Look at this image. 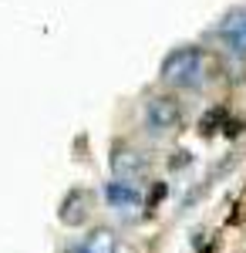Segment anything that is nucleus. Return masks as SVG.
I'll list each match as a JSON object with an SVG mask.
<instances>
[{
    "label": "nucleus",
    "mask_w": 246,
    "mask_h": 253,
    "mask_svg": "<svg viewBox=\"0 0 246 253\" xmlns=\"http://www.w3.org/2000/svg\"><path fill=\"white\" fill-rule=\"evenodd\" d=\"M162 81L182 91H199L206 84V54L199 47H179L162 61Z\"/></svg>",
    "instance_id": "obj_1"
},
{
    "label": "nucleus",
    "mask_w": 246,
    "mask_h": 253,
    "mask_svg": "<svg viewBox=\"0 0 246 253\" xmlns=\"http://www.w3.org/2000/svg\"><path fill=\"white\" fill-rule=\"evenodd\" d=\"M182 122V112L172 98H152L149 108H145V125H149L152 135H165V132H175Z\"/></svg>",
    "instance_id": "obj_2"
},
{
    "label": "nucleus",
    "mask_w": 246,
    "mask_h": 253,
    "mask_svg": "<svg viewBox=\"0 0 246 253\" xmlns=\"http://www.w3.org/2000/svg\"><path fill=\"white\" fill-rule=\"evenodd\" d=\"M216 38H219V44H223L226 51H233V54H246V3L236 7V10H229L226 17L219 20Z\"/></svg>",
    "instance_id": "obj_3"
}]
</instances>
